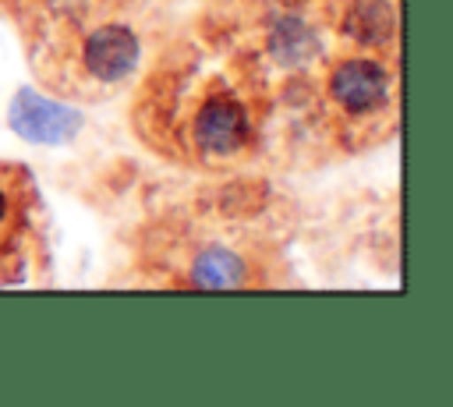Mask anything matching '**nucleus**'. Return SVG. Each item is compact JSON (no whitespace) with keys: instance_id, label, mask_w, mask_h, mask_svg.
<instances>
[{"instance_id":"nucleus-6","label":"nucleus","mask_w":453,"mask_h":407,"mask_svg":"<svg viewBox=\"0 0 453 407\" xmlns=\"http://www.w3.org/2000/svg\"><path fill=\"white\" fill-rule=\"evenodd\" d=\"M11 124L21 138L53 145V142H67L78 131L81 117L60 103L35 96V92H18V99L11 103Z\"/></svg>"},{"instance_id":"nucleus-2","label":"nucleus","mask_w":453,"mask_h":407,"mask_svg":"<svg viewBox=\"0 0 453 407\" xmlns=\"http://www.w3.org/2000/svg\"><path fill=\"white\" fill-rule=\"evenodd\" d=\"M326 99L340 113L343 124H365L382 117L393 106V78L389 67L372 57H347L329 67Z\"/></svg>"},{"instance_id":"nucleus-3","label":"nucleus","mask_w":453,"mask_h":407,"mask_svg":"<svg viewBox=\"0 0 453 407\" xmlns=\"http://www.w3.org/2000/svg\"><path fill=\"white\" fill-rule=\"evenodd\" d=\"M188 142L205 159H230L244 152V145L251 142V117L244 103L230 88L209 85L188 120Z\"/></svg>"},{"instance_id":"nucleus-4","label":"nucleus","mask_w":453,"mask_h":407,"mask_svg":"<svg viewBox=\"0 0 453 407\" xmlns=\"http://www.w3.org/2000/svg\"><path fill=\"white\" fill-rule=\"evenodd\" d=\"M81 71L92 81L113 85L120 78H127L138 64V39L131 28L124 25H99L81 39V53H78Z\"/></svg>"},{"instance_id":"nucleus-8","label":"nucleus","mask_w":453,"mask_h":407,"mask_svg":"<svg viewBox=\"0 0 453 407\" xmlns=\"http://www.w3.org/2000/svg\"><path fill=\"white\" fill-rule=\"evenodd\" d=\"M0 4H4L11 14H25V18H28V14H46L57 0H0Z\"/></svg>"},{"instance_id":"nucleus-5","label":"nucleus","mask_w":453,"mask_h":407,"mask_svg":"<svg viewBox=\"0 0 453 407\" xmlns=\"http://www.w3.org/2000/svg\"><path fill=\"white\" fill-rule=\"evenodd\" d=\"M184 269V287H198V290H237L255 283V273L248 265V258L223 241H205L202 248L191 251Z\"/></svg>"},{"instance_id":"nucleus-7","label":"nucleus","mask_w":453,"mask_h":407,"mask_svg":"<svg viewBox=\"0 0 453 407\" xmlns=\"http://www.w3.org/2000/svg\"><path fill=\"white\" fill-rule=\"evenodd\" d=\"M343 32L354 39V42H372V46H382L393 39L396 32V18H393V7L382 4V0H361L347 11L343 18Z\"/></svg>"},{"instance_id":"nucleus-1","label":"nucleus","mask_w":453,"mask_h":407,"mask_svg":"<svg viewBox=\"0 0 453 407\" xmlns=\"http://www.w3.org/2000/svg\"><path fill=\"white\" fill-rule=\"evenodd\" d=\"M39 244L32 177L21 166L0 163V283H18Z\"/></svg>"}]
</instances>
